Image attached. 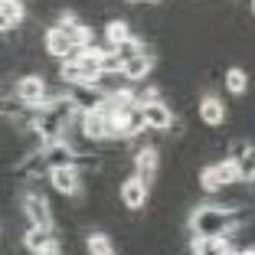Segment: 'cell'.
<instances>
[{"label": "cell", "mask_w": 255, "mask_h": 255, "mask_svg": "<svg viewBox=\"0 0 255 255\" xmlns=\"http://www.w3.org/2000/svg\"><path fill=\"white\" fill-rule=\"evenodd\" d=\"M49 239H53V233H49V229H36V226H26V233H23V249H26L30 255H36Z\"/></svg>", "instance_id": "cell-19"}, {"label": "cell", "mask_w": 255, "mask_h": 255, "mask_svg": "<svg viewBox=\"0 0 255 255\" xmlns=\"http://www.w3.org/2000/svg\"><path fill=\"white\" fill-rule=\"evenodd\" d=\"M216 170H219V177H223V183H226V187H233V183H242V173H239V164H236L233 157H226V160H219V164H216Z\"/></svg>", "instance_id": "cell-21"}, {"label": "cell", "mask_w": 255, "mask_h": 255, "mask_svg": "<svg viewBox=\"0 0 255 255\" xmlns=\"http://www.w3.org/2000/svg\"><path fill=\"white\" fill-rule=\"evenodd\" d=\"M239 229V213L236 206H213L203 203L190 213V233L193 236H233Z\"/></svg>", "instance_id": "cell-1"}, {"label": "cell", "mask_w": 255, "mask_h": 255, "mask_svg": "<svg viewBox=\"0 0 255 255\" xmlns=\"http://www.w3.org/2000/svg\"><path fill=\"white\" fill-rule=\"evenodd\" d=\"M49 187L62 196H79L82 193V173L75 164H62V167H49Z\"/></svg>", "instance_id": "cell-3"}, {"label": "cell", "mask_w": 255, "mask_h": 255, "mask_svg": "<svg viewBox=\"0 0 255 255\" xmlns=\"http://www.w3.org/2000/svg\"><path fill=\"white\" fill-rule=\"evenodd\" d=\"M69 98H72V105L82 115H89V112H98V108L105 105L108 92L102 85H69Z\"/></svg>", "instance_id": "cell-6"}, {"label": "cell", "mask_w": 255, "mask_h": 255, "mask_svg": "<svg viewBox=\"0 0 255 255\" xmlns=\"http://www.w3.org/2000/svg\"><path fill=\"white\" fill-rule=\"evenodd\" d=\"M36 255H62V242H59V239H56V236H53V239L46 242V246L39 249Z\"/></svg>", "instance_id": "cell-22"}, {"label": "cell", "mask_w": 255, "mask_h": 255, "mask_svg": "<svg viewBox=\"0 0 255 255\" xmlns=\"http://www.w3.org/2000/svg\"><path fill=\"white\" fill-rule=\"evenodd\" d=\"M229 157L239 164V173H242V183H255V144H233V154Z\"/></svg>", "instance_id": "cell-13"}, {"label": "cell", "mask_w": 255, "mask_h": 255, "mask_svg": "<svg viewBox=\"0 0 255 255\" xmlns=\"http://www.w3.org/2000/svg\"><path fill=\"white\" fill-rule=\"evenodd\" d=\"M147 190H150V183H144L137 173L125 177V180H121V187H118L121 206H125V210H131V213L144 210V206H147Z\"/></svg>", "instance_id": "cell-4"}, {"label": "cell", "mask_w": 255, "mask_h": 255, "mask_svg": "<svg viewBox=\"0 0 255 255\" xmlns=\"http://www.w3.org/2000/svg\"><path fill=\"white\" fill-rule=\"evenodd\" d=\"M16 102H20L23 108H39L49 102V89H46V79L36 72L23 75L20 82H16Z\"/></svg>", "instance_id": "cell-2"}, {"label": "cell", "mask_w": 255, "mask_h": 255, "mask_svg": "<svg viewBox=\"0 0 255 255\" xmlns=\"http://www.w3.org/2000/svg\"><path fill=\"white\" fill-rule=\"evenodd\" d=\"M56 26H59V30L69 36V43H72L75 49H85V46H92V26H89V23L75 20V16H62Z\"/></svg>", "instance_id": "cell-12"}, {"label": "cell", "mask_w": 255, "mask_h": 255, "mask_svg": "<svg viewBox=\"0 0 255 255\" xmlns=\"http://www.w3.org/2000/svg\"><path fill=\"white\" fill-rule=\"evenodd\" d=\"M43 49L53 59H59V62H66V59H72L79 49H75L72 43H69V36L59 30V26H53V30H46V36H43Z\"/></svg>", "instance_id": "cell-11"}, {"label": "cell", "mask_w": 255, "mask_h": 255, "mask_svg": "<svg viewBox=\"0 0 255 255\" xmlns=\"http://www.w3.org/2000/svg\"><path fill=\"white\" fill-rule=\"evenodd\" d=\"M200 187H203V193H219V190L226 187L223 177H219V170H216V164H210V167L200 170Z\"/></svg>", "instance_id": "cell-20"}, {"label": "cell", "mask_w": 255, "mask_h": 255, "mask_svg": "<svg viewBox=\"0 0 255 255\" xmlns=\"http://www.w3.org/2000/svg\"><path fill=\"white\" fill-rule=\"evenodd\" d=\"M223 82H226V92L229 95H246L249 92V72L242 66H229L223 75Z\"/></svg>", "instance_id": "cell-17"}, {"label": "cell", "mask_w": 255, "mask_h": 255, "mask_svg": "<svg viewBox=\"0 0 255 255\" xmlns=\"http://www.w3.org/2000/svg\"><path fill=\"white\" fill-rule=\"evenodd\" d=\"M85 252L89 255H115V242L108 233H89L85 236Z\"/></svg>", "instance_id": "cell-18"}, {"label": "cell", "mask_w": 255, "mask_h": 255, "mask_svg": "<svg viewBox=\"0 0 255 255\" xmlns=\"http://www.w3.org/2000/svg\"><path fill=\"white\" fill-rule=\"evenodd\" d=\"M252 13H255V0H252Z\"/></svg>", "instance_id": "cell-23"}, {"label": "cell", "mask_w": 255, "mask_h": 255, "mask_svg": "<svg viewBox=\"0 0 255 255\" xmlns=\"http://www.w3.org/2000/svg\"><path fill=\"white\" fill-rule=\"evenodd\" d=\"M26 20V10H23V0H0V23L3 30H16Z\"/></svg>", "instance_id": "cell-15"}, {"label": "cell", "mask_w": 255, "mask_h": 255, "mask_svg": "<svg viewBox=\"0 0 255 255\" xmlns=\"http://www.w3.org/2000/svg\"><path fill=\"white\" fill-rule=\"evenodd\" d=\"M23 216H26L30 226H36V229H49V233H53V210H49L46 196H39V193H26V196H23Z\"/></svg>", "instance_id": "cell-5"}, {"label": "cell", "mask_w": 255, "mask_h": 255, "mask_svg": "<svg viewBox=\"0 0 255 255\" xmlns=\"http://www.w3.org/2000/svg\"><path fill=\"white\" fill-rule=\"evenodd\" d=\"M134 173L141 177L144 183L157 180V173H160V154H157V147L144 144V147L134 150Z\"/></svg>", "instance_id": "cell-8"}, {"label": "cell", "mask_w": 255, "mask_h": 255, "mask_svg": "<svg viewBox=\"0 0 255 255\" xmlns=\"http://www.w3.org/2000/svg\"><path fill=\"white\" fill-rule=\"evenodd\" d=\"M141 115H144V125L147 131H170L173 128V112L164 98H150L141 105Z\"/></svg>", "instance_id": "cell-7"}, {"label": "cell", "mask_w": 255, "mask_h": 255, "mask_svg": "<svg viewBox=\"0 0 255 255\" xmlns=\"http://www.w3.org/2000/svg\"><path fill=\"white\" fill-rule=\"evenodd\" d=\"M105 39H108V46H112V49H121L128 39H134V33H131L128 20L115 16V20H108V23H105Z\"/></svg>", "instance_id": "cell-16"}, {"label": "cell", "mask_w": 255, "mask_h": 255, "mask_svg": "<svg viewBox=\"0 0 255 255\" xmlns=\"http://www.w3.org/2000/svg\"><path fill=\"white\" fill-rule=\"evenodd\" d=\"M128 3H137V0H128Z\"/></svg>", "instance_id": "cell-24"}, {"label": "cell", "mask_w": 255, "mask_h": 255, "mask_svg": "<svg viewBox=\"0 0 255 255\" xmlns=\"http://www.w3.org/2000/svg\"><path fill=\"white\" fill-rule=\"evenodd\" d=\"M150 69H154V56H150L147 49H141V53H134V56H128V59H125L121 75H125L131 85H137V82H147V79H150Z\"/></svg>", "instance_id": "cell-9"}, {"label": "cell", "mask_w": 255, "mask_h": 255, "mask_svg": "<svg viewBox=\"0 0 255 255\" xmlns=\"http://www.w3.org/2000/svg\"><path fill=\"white\" fill-rule=\"evenodd\" d=\"M236 249L233 236H193L190 255H229Z\"/></svg>", "instance_id": "cell-10"}, {"label": "cell", "mask_w": 255, "mask_h": 255, "mask_svg": "<svg viewBox=\"0 0 255 255\" xmlns=\"http://www.w3.org/2000/svg\"><path fill=\"white\" fill-rule=\"evenodd\" d=\"M200 121L206 128H223L226 121V105L219 102L216 95H203L200 98Z\"/></svg>", "instance_id": "cell-14"}]
</instances>
